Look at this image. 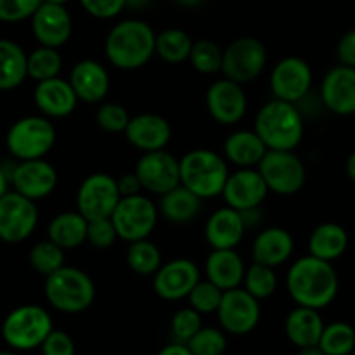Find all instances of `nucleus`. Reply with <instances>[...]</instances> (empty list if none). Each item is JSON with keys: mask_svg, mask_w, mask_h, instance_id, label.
I'll list each match as a JSON object with an SVG mask.
<instances>
[{"mask_svg": "<svg viewBox=\"0 0 355 355\" xmlns=\"http://www.w3.org/2000/svg\"><path fill=\"white\" fill-rule=\"evenodd\" d=\"M58 170L54 165L40 159H26L16 162L10 173V187L16 193L38 201L51 196L58 187Z\"/></svg>", "mask_w": 355, "mask_h": 355, "instance_id": "a211bd4d", "label": "nucleus"}, {"mask_svg": "<svg viewBox=\"0 0 355 355\" xmlns=\"http://www.w3.org/2000/svg\"><path fill=\"white\" fill-rule=\"evenodd\" d=\"M149 3V0H127V7H134V9H142Z\"/></svg>", "mask_w": 355, "mask_h": 355, "instance_id": "13d9d810", "label": "nucleus"}, {"mask_svg": "<svg viewBox=\"0 0 355 355\" xmlns=\"http://www.w3.org/2000/svg\"><path fill=\"white\" fill-rule=\"evenodd\" d=\"M222 297L224 291L208 279H200V283L193 288L187 300H189V307L200 312L201 315L205 314H217L218 307H220Z\"/></svg>", "mask_w": 355, "mask_h": 355, "instance_id": "a19ab883", "label": "nucleus"}, {"mask_svg": "<svg viewBox=\"0 0 355 355\" xmlns=\"http://www.w3.org/2000/svg\"><path fill=\"white\" fill-rule=\"evenodd\" d=\"M123 134L128 144L141 153L165 149L172 141V127L168 120L156 113H141L132 116Z\"/></svg>", "mask_w": 355, "mask_h": 355, "instance_id": "4be33fe9", "label": "nucleus"}, {"mask_svg": "<svg viewBox=\"0 0 355 355\" xmlns=\"http://www.w3.org/2000/svg\"><path fill=\"white\" fill-rule=\"evenodd\" d=\"M186 345L194 355H224L227 338L217 328H201Z\"/></svg>", "mask_w": 355, "mask_h": 355, "instance_id": "79ce46f5", "label": "nucleus"}, {"mask_svg": "<svg viewBox=\"0 0 355 355\" xmlns=\"http://www.w3.org/2000/svg\"><path fill=\"white\" fill-rule=\"evenodd\" d=\"M9 187H10L9 175H7L6 168H3V165L0 163V198H2L3 194L9 193Z\"/></svg>", "mask_w": 355, "mask_h": 355, "instance_id": "5fc2aeb1", "label": "nucleus"}, {"mask_svg": "<svg viewBox=\"0 0 355 355\" xmlns=\"http://www.w3.org/2000/svg\"><path fill=\"white\" fill-rule=\"evenodd\" d=\"M257 168L262 173L270 193L279 196H293L300 193L307 182V170L295 151L269 149Z\"/></svg>", "mask_w": 355, "mask_h": 355, "instance_id": "1a4fd4ad", "label": "nucleus"}, {"mask_svg": "<svg viewBox=\"0 0 355 355\" xmlns=\"http://www.w3.org/2000/svg\"><path fill=\"white\" fill-rule=\"evenodd\" d=\"M340 281L333 262L305 255L295 260L286 272V290L291 300L302 307H328L338 295Z\"/></svg>", "mask_w": 355, "mask_h": 355, "instance_id": "f257e3e1", "label": "nucleus"}, {"mask_svg": "<svg viewBox=\"0 0 355 355\" xmlns=\"http://www.w3.org/2000/svg\"><path fill=\"white\" fill-rule=\"evenodd\" d=\"M127 266L137 276H155L163 266L162 252L155 243L149 241V238L128 243Z\"/></svg>", "mask_w": 355, "mask_h": 355, "instance_id": "f704fd0d", "label": "nucleus"}, {"mask_svg": "<svg viewBox=\"0 0 355 355\" xmlns=\"http://www.w3.org/2000/svg\"><path fill=\"white\" fill-rule=\"evenodd\" d=\"M312 80L314 73L311 64L298 55H288L281 59L270 71V92L274 99L298 104L311 92Z\"/></svg>", "mask_w": 355, "mask_h": 355, "instance_id": "ddd939ff", "label": "nucleus"}, {"mask_svg": "<svg viewBox=\"0 0 355 355\" xmlns=\"http://www.w3.org/2000/svg\"><path fill=\"white\" fill-rule=\"evenodd\" d=\"M45 298L49 304L64 314H80L96 300V284L85 270L62 266L45 277Z\"/></svg>", "mask_w": 355, "mask_h": 355, "instance_id": "39448f33", "label": "nucleus"}, {"mask_svg": "<svg viewBox=\"0 0 355 355\" xmlns=\"http://www.w3.org/2000/svg\"><path fill=\"white\" fill-rule=\"evenodd\" d=\"M201 203L203 200L198 194L179 184L172 191L159 196L158 208L159 215L165 217V220H168L170 224L184 225L196 220L198 215L201 214V207H203Z\"/></svg>", "mask_w": 355, "mask_h": 355, "instance_id": "c756f323", "label": "nucleus"}, {"mask_svg": "<svg viewBox=\"0 0 355 355\" xmlns=\"http://www.w3.org/2000/svg\"><path fill=\"white\" fill-rule=\"evenodd\" d=\"M295 252V239L283 227H266L255 236L252 245L253 262L277 269L291 259Z\"/></svg>", "mask_w": 355, "mask_h": 355, "instance_id": "a878e982", "label": "nucleus"}, {"mask_svg": "<svg viewBox=\"0 0 355 355\" xmlns=\"http://www.w3.org/2000/svg\"><path fill=\"white\" fill-rule=\"evenodd\" d=\"M62 69V58L58 49L40 45L28 54V76L35 82H44L59 76Z\"/></svg>", "mask_w": 355, "mask_h": 355, "instance_id": "c9c22d12", "label": "nucleus"}, {"mask_svg": "<svg viewBox=\"0 0 355 355\" xmlns=\"http://www.w3.org/2000/svg\"><path fill=\"white\" fill-rule=\"evenodd\" d=\"M336 55H338L340 64L352 66L355 68V28L349 30L336 45Z\"/></svg>", "mask_w": 355, "mask_h": 355, "instance_id": "8fccbe9b", "label": "nucleus"}, {"mask_svg": "<svg viewBox=\"0 0 355 355\" xmlns=\"http://www.w3.org/2000/svg\"><path fill=\"white\" fill-rule=\"evenodd\" d=\"M245 272V260L236 252V248L211 250L210 255L207 257V262H205L207 279L217 284L222 291L241 286Z\"/></svg>", "mask_w": 355, "mask_h": 355, "instance_id": "bb28decb", "label": "nucleus"}, {"mask_svg": "<svg viewBox=\"0 0 355 355\" xmlns=\"http://www.w3.org/2000/svg\"><path fill=\"white\" fill-rule=\"evenodd\" d=\"M156 355H194V354L191 352V349L186 345V343L173 342L170 343V345L163 347V349Z\"/></svg>", "mask_w": 355, "mask_h": 355, "instance_id": "864d4df0", "label": "nucleus"}, {"mask_svg": "<svg viewBox=\"0 0 355 355\" xmlns=\"http://www.w3.org/2000/svg\"><path fill=\"white\" fill-rule=\"evenodd\" d=\"M246 224L241 211L231 207H222L208 217L205 224V239L211 250L236 248L246 234Z\"/></svg>", "mask_w": 355, "mask_h": 355, "instance_id": "393cba45", "label": "nucleus"}, {"mask_svg": "<svg viewBox=\"0 0 355 355\" xmlns=\"http://www.w3.org/2000/svg\"><path fill=\"white\" fill-rule=\"evenodd\" d=\"M42 355H75V342L61 329H52L42 343Z\"/></svg>", "mask_w": 355, "mask_h": 355, "instance_id": "09e8293b", "label": "nucleus"}, {"mask_svg": "<svg viewBox=\"0 0 355 355\" xmlns=\"http://www.w3.org/2000/svg\"><path fill=\"white\" fill-rule=\"evenodd\" d=\"M201 328H203L201 314L198 311H194L193 307H186L177 311L175 314H173L172 322H170L173 340L180 343L189 342Z\"/></svg>", "mask_w": 355, "mask_h": 355, "instance_id": "c03bdc74", "label": "nucleus"}, {"mask_svg": "<svg viewBox=\"0 0 355 355\" xmlns=\"http://www.w3.org/2000/svg\"><path fill=\"white\" fill-rule=\"evenodd\" d=\"M298 355H326V354L321 347L314 345V347H305V349H300Z\"/></svg>", "mask_w": 355, "mask_h": 355, "instance_id": "4d7b16f0", "label": "nucleus"}, {"mask_svg": "<svg viewBox=\"0 0 355 355\" xmlns=\"http://www.w3.org/2000/svg\"><path fill=\"white\" fill-rule=\"evenodd\" d=\"M284 331L295 347L305 349V347L319 345L322 331H324V322L318 309L297 305V309L288 314Z\"/></svg>", "mask_w": 355, "mask_h": 355, "instance_id": "c85d7f7f", "label": "nucleus"}, {"mask_svg": "<svg viewBox=\"0 0 355 355\" xmlns=\"http://www.w3.org/2000/svg\"><path fill=\"white\" fill-rule=\"evenodd\" d=\"M28 76V54L19 44L0 38V90L19 87Z\"/></svg>", "mask_w": 355, "mask_h": 355, "instance_id": "473e14b6", "label": "nucleus"}, {"mask_svg": "<svg viewBox=\"0 0 355 355\" xmlns=\"http://www.w3.org/2000/svg\"><path fill=\"white\" fill-rule=\"evenodd\" d=\"M217 318L224 331L236 336L248 335L260 321V300L241 286L224 291Z\"/></svg>", "mask_w": 355, "mask_h": 355, "instance_id": "2eb2a0df", "label": "nucleus"}, {"mask_svg": "<svg viewBox=\"0 0 355 355\" xmlns=\"http://www.w3.org/2000/svg\"><path fill=\"white\" fill-rule=\"evenodd\" d=\"M52 329V318L44 307L21 305L3 319L2 338L14 350H33L42 347Z\"/></svg>", "mask_w": 355, "mask_h": 355, "instance_id": "0eeeda50", "label": "nucleus"}, {"mask_svg": "<svg viewBox=\"0 0 355 355\" xmlns=\"http://www.w3.org/2000/svg\"><path fill=\"white\" fill-rule=\"evenodd\" d=\"M321 101L340 116L355 114V68L340 64L329 69L321 83Z\"/></svg>", "mask_w": 355, "mask_h": 355, "instance_id": "412c9836", "label": "nucleus"}, {"mask_svg": "<svg viewBox=\"0 0 355 355\" xmlns=\"http://www.w3.org/2000/svg\"><path fill=\"white\" fill-rule=\"evenodd\" d=\"M80 3L96 19H113L127 9V0H80Z\"/></svg>", "mask_w": 355, "mask_h": 355, "instance_id": "de8ad7c7", "label": "nucleus"}, {"mask_svg": "<svg viewBox=\"0 0 355 355\" xmlns=\"http://www.w3.org/2000/svg\"><path fill=\"white\" fill-rule=\"evenodd\" d=\"M345 172H347V175H349V179L352 180V182H355V151L350 153L349 158H347Z\"/></svg>", "mask_w": 355, "mask_h": 355, "instance_id": "6e6d98bb", "label": "nucleus"}, {"mask_svg": "<svg viewBox=\"0 0 355 355\" xmlns=\"http://www.w3.org/2000/svg\"><path fill=\"white\" fill-rule=\"evenodd\" d=\"M227 159L214 149H191L180 158V184L201 200L222 196L229 179Z\"/></svg>", "mask_w": 355, "mask_h": 355, "instance_id": "20e7f679", "label": "nucleus"}, {"mask_svg": "<svg viewBox=\"0 0 355 355\" xmlns=\"http://www.w3.org/2000/svg\"><path fill=\"white\" fill-rule=\"evenodd\" d=\"M121 194L113 175L96 172L87 175L76 191V210L87 220L110 218L120 203Z\"/></svg>", "mask_w": 355, "mask_h": 355, "instance_id": "9b49d317", "label": "nucleus"}, {"mask_svg": "<svg viewBox=\"0 0 355 355\" xmlns=\"http://www.w3.org/2000/svg\"><path fill=\"white\" fill-rule=\"evenodd\" d=\"M177 3H180L182 7H198L205 2V0H175Z\"/></svg>", "mask_w": 355, "mask_h": 355, "instance_id": "bf43d9fd", "label": "nucleus"}, {"mask_svg": "<svg viewBox=\"0 0 355 355\" xmlns=\"http://www.w3.org/2000/svg\"><path fill=\"white\" fill-rule=\"evenodd\" d=\"M224 49L210 38H200L193 44L189 62L201 75H215L222 71Z\"/></svg>", "mask_w": 355, "mask_h": 355, "instance_id": "4c0bfd02", "label": "nucleus"}, {"mask_svg": "<svg viewBox=\"0 0 355 355\" xmlns=\"http://www.w3.org/2000/svg\"><path fill=\"white\" fill-rule=\"evenodd\" d=\"M31 31L35 40L45 47L59 49L68 44L73 33V19L66 6L42 2L31 16Z\"/></svg>", "mask_w": 355, "mask_h": 355, "instance_id": "6ab92c4d", "label": "nucleus"}, {"mask_svg": "<svg viewBox=\"0 0 355 355\" xmlns=\"http://www.w3.org/2000/svg\"><path fill=\"white\" fill-rule=\"evenodd\" d=\"M38 225V208L33 200L9 191L0 198V239L21 243L30 238Z\"/></svg>", "mask_w": 355, "mask_h": 355, "instance_id": "f8f14e48", "label": "nucleus"}, {"mask_svg": "<svg viewBox=\"0 0 355 355\" xmlns=\"http://www.w3.org/2000/svg\"><path fill=\"white\" fill-rule=\"evenodd\" d=\"M130 118L127 107L118 103H103L96 111V123L107 134H123Z\"/></svg>", "mask_w": 355, "mask_h": 355, "instance_id": "37998d69", "label": "nucleus"}, {"mask_svg": "<svg viewBox=\"0 0 355 355\" xmlns=\"http://www.w3.org/2000/svg\"><path fill=\"white\" fill-rule=\"evenodd\" d=\"M116 182H118V189H120L121 198L135 196V194L144 193V187H142L141 180H139L137 173L135 172L123 173V175L118 177Z\"/></svg>", "mask_w": 355, "mask_h": 355, "instance_id": "3c124183", "label": "nucleus"}, {"mask_svg": "<svg viewBox=\"0 0 355 355\" xmlns=\"http://www.w3.org/2000/svg\"><path fill=\"white\" fill-rule=\"evenodd\" d=\"M319 347L326 355H350L355 349V329L349 322H331L324 326Z\"/></svg>", "mask_w": 355, "mask_h": 355, "instance_id": "58836bf2", "label": "nucleus"}, {"mask_svg": "<svg viewBox=\"0 0 355 355\" xmlns=\"http://www.w3.org/2000/svg\"><path fill=\"white\" fill-rule=\"evenodd\" d=\"M243 288L257 300H267L272 297L277 290V274L274 267L263 266V263L252 262V266L246 267Z\"/></svg>", "mask_w": 355, "mask_h": 355, "instance_id": "e433bc0d", "label": "nucleus"}, {"mask_svg": "<svg viewBox=\"0 0 355 355\" xmlns=\"http://www.w3.org/2000/svg\"><path fill=\"white\" fill-rule=\"evenodd\" d=\"M104 54L121 71L141 69L156 55V33L142 19H123L114 24L104 40Z\"/></svg>", "mask_w": 355, "mask_h": 355, "instance_id": "f03ea898", "label": "nucleus"}, {"mask_svg": "<svg viewBox=\"0 0 355 355\" xmlns=\"http://www.w3.org/2000/svg\"><path fill=\"white\" fill-rule=\"evenodd\" d=\"M349 248V232L336 222H322L309 238V255L335 262Z\"/></svg>", "mask_w": 355, "mask_h": 355, "instance_id": "7c9ffc66", "label": "nucleus"}, {"mask_svg": "<svg viewBox=\"0 0 355 355\" xmlns=\"http://www.w3.org/2000/svg\"><path fill=\"white\" fill-rule=\"evenodd\" d=\"M193 38L180 28H166L156 35V55L168 64L189 61L193 51Z\"/></svg>", "mask_w": 355, "mask_h": 355, "instance_id": "72a5a7b5", "label": "nucleus"}, {"mask_svg": "<svg viewBox=\"0 0 355 355\" xmlns=\"http://www.w3.org/2000/svg\"><path fill=\"white\" fill-rule=\"evenodd\" d=\"M137 173L146 193L163 196L180 184V159L166 149L142 153L135 163Z\"/></svg>", "mask_w": 355, "mask_h": 355, "instance_id": "4468645a", "label": "nucleus"}, {"mask_svg": "<svg viewBox=\"0 0 355 355\" xmlns=\"http://www.w3.org/2000/svg\"><path fill=\"white\" fill-rule=\"evenodd\" d=\"M253 128L267 149L295 151L304 141V114L297 104L272 99L260 107Z\"/></svg>", "mask_w": 355, "mask_h": 355, "instance_id": "7ed1b4c3", "label": "nucleus"}, {"mask_svg": "<svg viewBox=\"0 0 355 355\" xmlns=\"http://www.w3.org/2000/svg\"><path fill=\"white\" fill-rule=\"evenodd\" d=\"M207 110L217 123L232 127L245 118L248 110V97L241 83L229 78L215 80L207 89Z\"/></svg>", "mask_w": 355, "mask_h": 355, "instance_id": "dca6fc26", "label": "nucleus"}, {"mask_svg": "<svg viewBox=\"0 0 355 355\" xmlns=\"http://www.w3.org/2000/svg\"><path fill=\"white\" fill-rule=\"evenodd\" d=\"M0 355H17V354L10 352V350H2V352H0Z\"/></svg>", "mask_w": 355, "mask_h": 355, "instance_id": "680f3d73", "label": "nucleus"}, {"mask_svg": "<svg viewBox=\"0 0 355 355\" xmlns=\"http://www.w3.org/2000/svg\"><path fill=\"white\" fill-rule=\"evenodd\" d=\"M201 272L191 259H172L163 263L153 276V288L162 300L177 302L189 297L200 283Z\"/></svg>", "mask_w": 355, "mask_h": 355, "instance_id": "f3484780", "label": "nucleus"}, {"mask_svg": "<svg viewBox=\"0 0 355 355\" xmlns=\"http://www.w3.org/2000/svg\"><path fill=\"white\" fill-rule=\"evenodd\" d=\"M87 229L89 220L78 210L62 211L49 222L47 238L62 250H76L87 243Z\"/></svg>", "mask_w": 355, "mask_h": 355, "instance_id": "2f4dec72", "label": "nucleus"}, {"mask_svg": "<svg viewBox=\"0 0 355 355\" xmlns=\"http://www.w3.org/2000/svg\"><path fill=\"white\" fill-rule=\"evenodd\" d=\"M267 151L269 149L255 128L234 130L224 142V158L236 168H257Z\"/></svg>", "mask_w": 355, "mask_h": 355, "instance_id": "cd10ccee", "label": "nucleus"}, {"mask_svg": "<svg viewBox=\"0 0 355 355\" xmlns=\"http://www.w3.org/2000/svg\"><path fill=\"white\" fill-rule=\"evenodd\" d=\"M42 2L44 0H0V21L19 23L31 19Z\"/></svg>", "mask_w": 355, "mask_h": 355, "instance_id": "49530a36", "label": "nucleus"}, {"mask_svg": "<svg viewBox=\"0 0 355 355\" xmlns=\"http://www.w3.org/2000/svg\"><path fill=\"white\" fill-rule=\"evenodd\" d=\"M68 80L78 99L87 104L103 103L111 89L110 71L96 59H82L76 62Z\"/></svg>", "mask_w": 355, "mask_h": 355, "instance_id": "5701e85b", "label": "nucleus"}, {"mask_svg": "<svg viewBox=\"0 0 355 355\" xmlns=\"http://www.w3.org/2000/svg\"><path fill=\"white\" fill-rule=\"evenodd\" d=\"M241 215H243V220H245L246 229H248V231L250 229L259 227V225L262 224V210H260V207L250 208V210H243Z\"/></svg>", "mask_w": 355, "mask_h": 355, "instance_id": "603ef678", "label": "nucleus"}, {"mask_svg": "<svg viewBox=\"0 0 355 355\" xmlns=\"http://www.w3.org/2000/svg\"><path fill=\"white\" fill-rule=\"evenodd\" d=\"M64 252L66 250L47 238L44 241H38L30 250V263L38 274L47 277L64 266Z\"/></svg>", "mask_w": 355, "mask_h": 355, "instance_id": "ea45409f", "label": "nucleus"}, {"mask_svg": "<svg viewBox=\"0 0 355 355\" xmlns=\"http://www.w3.org/2000/svg\"><path fill=\"white\" fill-rule=\"evenodd\" d=\"M118 232L113 220L110 218H97L89 220L87 229V243L97 250H110L118 241Z\"/></svg>", "mask_w": 355, "mask_h": 355, "instance_id": "a18cd8bd", "label": "nucleus"}, {"mask_svg": "<svg viewBox=\"0 0 355 355\" xmlns=\"http://www.w3.org/2000/svg\"><path fill=\"white\" fill-rule=\"evenodd\" d=\"M33 101L38 111L51 120L69 116L76 110V104L80 103L69 80L61 78V76L37 82Z\"/></svg>", "mask_w": 355, "mask_h": 355, "instance_id": "b1692460", "label": "nucleus"}, {"mask_svg": "<svg viewBox=\"0 0 355 355\" xmlns=\"http://www.w3.org/2000/svg\"><path fill=\"white\" fill-rule=\"evenodd\" d=\"M44 2H51V3H61V6H66L69 0H44Z\"/></svg>", "mask_w": 355, "mask_h": 355, "instance_id": "052dcab7", "label": "nucleus"}, {"mask_svg": "<svg viewBox=\"0 0 355 355\" xmlns=\"http://www.w3.org/2000/svg\"><path fill=\"white\" fill-rule=\"evenodd\" d=\"M159 218L158 205L144 193L121 198L114 208L111 220L116 227L118 238L127 243L139 241L151 236Z\"/></svg>", "mask_w": 355, "mask_h": 355, "instance_id": "6e6552de", "label": "nucleus"}, {"mask_svg": "<svg viewBox=\"0 0 355 355\" xmlns=\"http://www.w3.org/2000/svg\"><path fill=\"white\" fill-rule=\"evenodd\" d=\"M269 193V187L259 168H236L229 173L222 198L227 207L243 211L262 207Z\"/></svg>", "mask_w": 355, "mask_h": 355, "instance_id": "aec40b11", "label": "nucleus"}, {"mask_svg": "<svg viewBox=\"0 0 355 355\" xmlns=\"http://www.w3.org/2000/svg\"><path fill=\"white\" fill-rule=\"evenodd\" d=\"M58 132L51 118L44 114H31L14 121L6 135V144L10 156L17 162L40 159L54 148Z\"/></svg>", "mask_w": 355, "mask_h": 355, "instance_id": "423d86ee", "label": "nucleus"}, {"mask_svg": "<svg viewBox=\"0 0 355 355\" xmlns=\"http://www.w3.org/2000/svg\"><path fill=\"white\" fill-rule=\"evenodd\" d=\"M267 66V49L255 37H239L224 49L222 75L241 85L253 82Z\"/></svg>", "mask_w": 355, "mask_h": 355, "instance_id": "9d476101", "label": "nucleus"}]
</instances>
